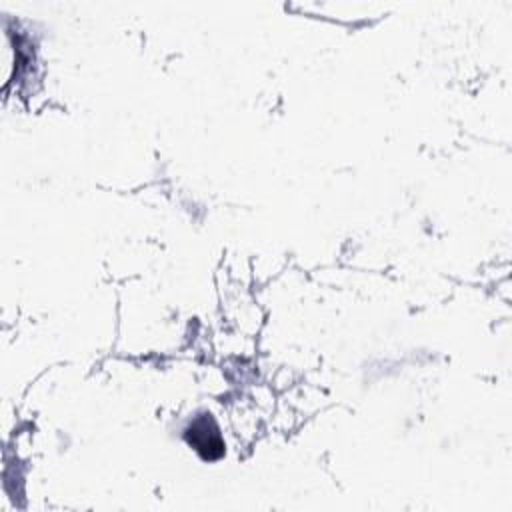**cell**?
<instances>
[{
    "mask_svg": "<svg viewBox=\"0 0 512 512\" xmlns=\"http://www.w3.org/2000/svg\"><path fill=\"white\" fill-rule=\"evenodd\" d=\"M184 438L204 460H218L224 454V440L210 414L196 416L186 426Z\"/></svg>",
    "mask_w": 512,
    "mask_h": 512,
    "instance_id": "obj_1",
    "label": "cell"
}]
</instances>
